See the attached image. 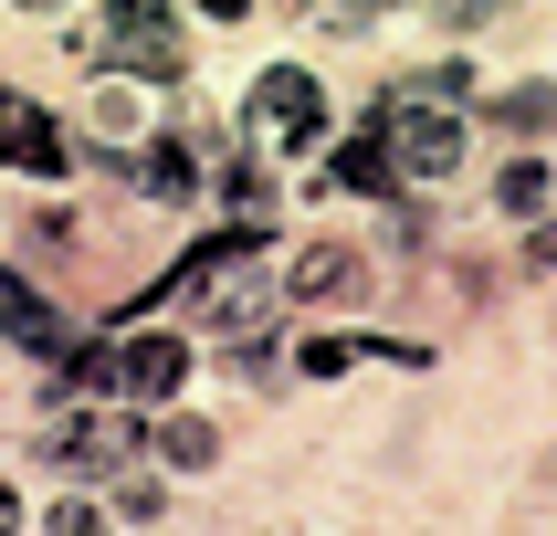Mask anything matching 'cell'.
I'll return each mask as SVG.
<instances>
[{
    "label": "cell",
    "instance_id": "9a60e30c",
    "mask_svg": "<svg viewBox=\"0 0 557 536\" xmlns=\"http://www.w3.org/2000/svg\"><path fill=\"white\" fill-rule=\"evenodd\" d=\"M148 189H158V200H189V189H200V169H189V148H158V158H148Z\"/></svg>",
    "mask_w": 557,
    "mask_h": 536
},
{
    "label": "cell",
    "instance_id": "ba28073f",
    "mask_svg": "<svg viewBox=\"0 0 557 536\" xmlns=\"http://www.w3.org/2000/svg\"><path fill=\"white\" fill-rule=\"evenodd\" d=\"M358 284H369V263H358L347 242H315V252H295V295H306V306H337V295H358Z\"/></svg>",
    "mask_w": 557,
    "mask_h": 536
},
{
    "label": "cell",
    "instance_id": "7a4b0ae2",
    "mask_svg": "<svg viewBox=\"0 0 557 536\" xmlns=\"http://www.w3.org/2000/svg\"><path fill=\"white\" fill-rule=\"evenodd\" d=\"M95 63L148 74V85H180L189 53H180V32H169V0H116V11L95 22Z\"/></svg>",
    "mask_w": 557,
    "mask_h": 536
},
{
    "label": "cell",
    "instance_id": "d6986e66",
    "mask_svg": "<svg viewBox=\"0 0 557 536\" xmlns=\"http://www.w3.org/2000/svg\"><path fill=\"white\" fill-rule=\"evenodd\" d=\"M200 11H211V22H243V11H252V0H200Z\"/></svg>",
    "mask_w": 557,
    "mask_h": 536
},
{
    "label": "cell",
    "instance_id": "e0dca14e",
    "mask_svg": "<svg viewBox=\"0 0 557 536\" xmlns=\"http://www.w3.org/2000/svg\"><path fill=\"white\" fill-rule=\"evenodd\" d=\"M484 11H505V0H442V22H484Z\"/></svg>",
    "mask_w": 557,
    "mask_h": 536
},
{
    "label": "cell",
    "instance_id": "4fadbf2b",
    "mask_svg": "<svg viewBox=\"0 0 557 536\" xmlns=\"http://www.w3.org/2000/svg\"><path fill=\"white\" fill-rule=\"evenodd\" d=\"M63 389H74V400H95V389H126V378H116V347H74V358H63Z\"/></svg>",
    "mask_w": 557,
    "mask_h": 536
},
{
    "label": "cell",
    "instance_id": "6da1fadb",
    "mask_svg": "<svg viewBox=\"0 0 557 536\" xmlns=\"http://www.w3.org/2000/svg\"><path fill=\"white\" fill-rule=\"evenodd\" d=\"M379 137H389V169L400 179H453L463 169V116H453V95L432 85H400L379 105Z\"/></svg>",
    "mask_w": 557,
    "mask_h": 536
},
{
    "label": "cell",
    "instance_id": "8992f818",
    "mask_svg": "<svg viewBox=\"0 0 557 536\" xmlns=\"http://www.w3.org/2000/svg\"><path fill=\"white\" fill-rule=\"evenodd\" d=\"M0 337H22L32 358H63V315L42 306V295H32L22 274H0Z\"/></svg>",
    "mask_w": 557,
    "mask_h": 536
},
{
    "label": "cell",
    "instance_id": "5b68a950",
    "mask_svg": "<svg viewBox=\"0 0 557 536\" xmlns=\"http://www.w3.org/2000/svg\"><path fill=\"white\" fill-rule=\"evenodd\" d=\"M53 452L74 473H116L126 452H137V421H126V410H74V421L53 432Z\"/></svg>",
    "mask_w": 557,
    "mask_h": 536
},
{
    "label": "cell",
    "instance_id": "2e32d148",
    "mask_svg": "<svg viewBox=\"0 0 557 536\" xmlns=\"http://www.w3.org/2000/svg\"><path fill=\"white\" fill-rule=\"evenodd\" d=\"M232 211H243V221H274V179H263V169H232Z\"/></svg>",
    "mask_w": 557,
    "mask_h": 536
},
{
    "label": "cell",
    "instance_id": "9c48e42d",
    "mask_svg": "<svg viewBox=\"0 0 557 536\" xmlns=\"http://www.w3.org/2000/svg\"><path fill=\"white\" fill-rule=\"evenodd\" d=\"M326 179H337V189H400V169H389V137H379V126H369V137H347V148L326 158Z\"/></svg>",
    "mask_w": 557,
    "mask_h": 536
},
{
    "label": "cell",
    "instance_id": "ac0fdd59",
    "mask_svg": "<svg viewBox=\"0 0 557 536\" xmlns=\"http://www.w3.org/2000/svg\"><path fill=\"white\" fill-rule=\"evenodd\" d=\"M527 263H557V221H536V242H527Z\"/></svg>",
    "mask_w": 557,
    "mask_h": 536
},
{
    "label": "cell",
    "instance_id": "8fae6325",
    "mask_svg": "<svg viewBox=\"0 0 557 536\" xmlns=\"http://www.w3.org/2000/svg\"><path fill=\"white\" fill-rule=\"evenodd\" d=\"M495 126H505V137H536V126H557V85H505V95H495Z\"/></svg>",
    "mask_w": 557,
    "mask_h": 536
},
{
    "label": "cell",
    "instance_id": "3957f363",
    "mask_svg": "<svg viewBox=\"0 0 557 536\" xmlns=\"http://www.w3.org/2000/svg\"><path fill=\"white\" fill-rule=\"evenodd\" d=\"M252 137H274V148H315V137H326V95H315L306 63H274V74L252 85Z\"/></svg>",
    "mask_w": 557,
    "mask_h": 536
},
{
    "label": "cell",
    "instance_id": "5bb4252c",
    "mask_svg": "<svg viewBox=\"0 0 557 536\" xmlns=\"http://www.w3.org/2000/svg\"><path fill=\"white\" fill-rule=\"evenodd\" d=\"M358 358H379V347H369V337H315V347H306V378H347Z\"/></svg>",
    "mask_w": 557,
    "mask_h": 536
},
{
    "label": "cell",
    "instance_id": "7c38bea8",
    "mask_svg": "<svg viewBox=\"0 0 557 536\" xmlns=\"http://www.w3.org/2000/svg\"><path fill=\"white\" fill-rule=\"evenodd\" d=\"M495 211H505V221H536V211H547V169H536V158H505Z\"/></svg>",
    "mask_w": 557,
    "mask_h": 536
},
{
    "label": "cell",
    "instance_id": "30bf717a",
    "mask_svg": "<svg viewBox=\"0 0 557 536\" xmlns=\"http://www.w3.org/2000/svg\"><path fill=\"white\" fill-rule=\"evenodd\" d=\"M211 452H221L211 421H189V410H169V421H158V463H169V473H200Z\"/></svg>",
    "mask_w": 557,
    "mask_h": 536
},
{
    "label": "cell",
    "instance_id": "277c9868",
    "mask_svg": "<svg viewBox=\"0 0 557 536\" xmlns=\"http://www.w3.org/2000/svg\"><path fill=\"white\" fill-rule=\"evenodd\" d=\"M0 158H11V169H32V179H63V169H74L63 126L42 116L32 95H11V85H0Z\"/></svg>",
    "mask_w": 557,
    "mask_h": 536
},
{
    "label": "cell",
    "instance_id": "ffe728a7",
    "mask_svg": "<svg viewBox=\"0 0 557 536\" xmlns=\"http://www.w3.org/2000/svg\"><path fill=\"white\" fill-rule=\"evenodd\" d=\"M0 526H22V495H11V484H0Z\"/></svg>",
    "mask_w": 557,
    "mask_h": 536
},
{
    "label": "cell",
    "instance_id": "44dd1931",
    "mask_svg": "<svg viewBox=\"0 0 557 536\" xmlns=\"http://www.w3.org/2000/svg\"><path fill=\"white\" fill-rule=\"evenodd\" d=\"M347 11H379V0H347Z\"/></svg>",
    "mask_w": 557,
    "mask_h": 536
},
{
    "label": "cell",
    "instance_id": "52a82bcc",
    "mask_svg": "<svg viewBox=\"0 0 557 536\" xmlns=\"http://www.w3.org/2000/svg\"><path fill=\"white\" fill-rule=\"evenodd\" d=\"M116 378H126V389H148V400H169V389L189 378V347L180 337H126L116 347Z\"/></svg>",
    "mask_w": 557,
    "mask_h": 536
}]
</instances>
